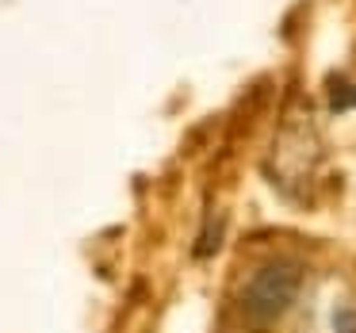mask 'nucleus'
Wrapping results in <instances>:
<instances>
[{"mask_svg":"<svg viewBox=\"0 0 356 333\" xmlns=\"http://www.w3.org/2000/svg\"><path fill=\"white\" fill-rule=\"evenodd\" d=\"M302 291V264L276 257V261L261 264L249 276V284L238 295V318L249 333H268L287 310L295 307Z\"/></svg>","mask_w":356,"mask_h":333,"instance_id":"nucleus-1","label":"nucleus"}]
</instances>
